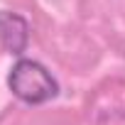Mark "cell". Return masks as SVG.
<instances>
[{
  "label": "cell",
  "mask_w": 125,
  "mask_h": 125,
  "mask_svg": "<svg viewBox=\"0 0 125 125\" xmlns=\"http://www.w3.org/2000/svg\"><path fill=\"white\" fill-rule=\"evenodd\" d=\"M8 86H10L12 96H17L22 103H30V105L47 103L59 93L56 79L39 61H32V59H20L10 69Z\"/></svg>",
  "instance_id": "obj_1"
},
{
  "label": "cell",
  "mask_w": 125,
  "mask_h": 125,
  "mask_svg": "<svg viewBox=\"0 0 125 125\" xmlns=\"http://www.w3.org/2000/svg\"><path fill=\"white\" fill-rule=\"evenodd\" d=\"M0 44L12 54H22L30 44V25L22 15L0 10Z\"/></svg>",
  "instance_id": "obj_2"
}]
</instances>
